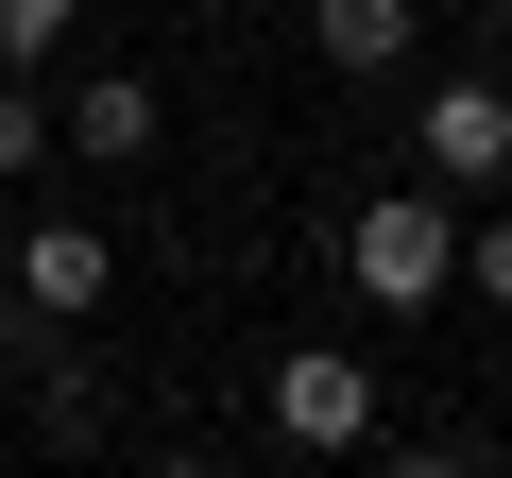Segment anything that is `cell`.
<instances>
[{
    "mask_svg": "<svg viewBox=\"0 0 512 478\" xmlns=\"http://www.w3.org/2000/svg\"><path fill=\"white\" fill-rule=\"evenodd\" d=\"M154 137H171V103H154L137 69H86V86L52 103V154H86V171H137Z\"/></svg>",
    "mask_w": 512,
    "mask_h": 478,
    "instance_id": "5",
    "label": "cell"
},
{
    "mask_svg": "<svg viewBox=\"0 0 512 478\" xmlns=\"http://www.w3.org/2000/svg\"><path fill=\"white\" fill-rule=\"evenodd\" d=\"M308 52H325L342 86H393V69L427 52V0H308Z\"/></svg>",
    "mask_w": 512,
    "mask_h": 478,
    "instance_id": "6",
    "label": "cell"
},
{
    "mask_svg": "<svg viewBox=\"0 0 512 478\" xmlns=\"http://www.w3.org/2000/svg\"><path fill=\"white\" fill-rule=\"evenodd\" d=\"M0 257H18V308H35V325H103V308H120V239H103V222H18Z\"/></svg>",
    "mask_w": 512,
    "mask_h": 478,
    "instance_id": "4",
    "label": "cell"
},
{
    "mask_svg": "<svg viewBox=\"0 0 512 478\" xmlns=\"http://www.w3.org/2000/svg\"><path fill=\"white\" fill-rule=\"evenodd\" d=\"M495 69H512V0H495Z\"/></svg>",
    "mask_w": 512,
    "mask_h": 478,
    "instance_id": "13",
    "label": "cell"
},
{
    "mask_svg": "<svg viewBox=\"0 0 512 478\" xmlns=\"http://www.w3.org/2000/svg\"><path fill=\"white\" fill-rule=\"evenodd\" d=\"M342 274H359V308H376V325L444 308V291H461V205H444V188H376V205L342 222Z\"/></svg>",
    "mask_w": 512,
    "mask_h": 478,
    "instance_id": "1",
    "label": "cell"
},
{
    "mask_svg": "<svg viewBox=\"0 0 512 478\" xmlns=\"http://www.w3.org/2000/svg\"><path fill=\"white\" fill-rule=\"evenodd\" d=\"M103 410H120V376H86V359L35 376V427H52V444H103Z\"/></svg>",
    "mask_w": 512,
    "mask_h": 478,
    "instance_id": "7",
    "label": "cell"
},
{
    "mask_svg": "<svg viewBox=\"0 0 512 478\" xmlns=\"http://www.w3.org/2000/svg\"><path fill=\"white\" fill-rule=\"evenodd\" d=\"M376 478H495L478 444H376Z\"/></svg>",
    "mask_w": 512,
    "mask_h": 478,
    "instance_id": "11",
    "label": "cell"
},
{
    "mask_svg": "<svg viewBox=\"0 0 512 478\" xmlns=\"http://www.w3.org/2000/svg\"><path fill=\"white\" fill-rule=\"evenodd\" d=\"M274 444H308V461H359L376 444V359L359 342H274Z\"/></svg>",
    "mask_w": 512,
    "mask_h": 478,
    "instance_id": "2",
    "label": "cell"
},
{
    "mask_svg": "<svg viewBox=\"0 0 512 478\" xmlns=\"http://www.w3.org/2000/svg\"><path fill=\"white\" fill-rule=\"evenodd\" d=\"M52 171V103H35V69H0V188H35Z\"/></svg>",
    "mask_w": 512,
    "mask_h": 478,
    "instance_id": "8",
    "label": "cell"
},
{
    "mask_svg": "<svg viewBox=\"0 0 512 478\" xmlns=\"http://www.w3.org/2000/svg\"><path fill=\"white\" fill-rule=\"evenodd\" d=\"M137 478H239V461H205V444H154V461H137Z\"/></svg>",
    "mask_w": 512,
    "mask_h": 478,
    "instance_id": "12",
    "label": "cell"
},
{
    "mask_svg": "<svg viewBox=\"0 0 512 478\" xmlns=\"http://www.w3.org/2000/svg\"><path fill=\"white\" fill-rule=\"evenodd\" d=\"M69 18H86V0H0V69H52V52H69Z\"/></svg>",
    "mask_w": 512,
    "mask_h": 478,
    "instance_id": "10",
    "label": "cell"
},
{
    "mask_svg": "<svg viewBox=\"0 0 512 478\" xmlns=\"http://www.w3.org/2000/svg\"><path fill=\"white\" fill-rule=\"evenodd\" d=\"M410 154H427L444 205H495V188H512V69H478V86H410Z\"/></svg>",
    "mask_w": 512,
    "mask_h": 478,
    "instance_id": "3",
    "label": "cell"
},
{
    "mask_svg": "<svg viewBox=\"0 0 512 478\" xmlns=\"http://www.w3.org/2000/svg\"><path fill=\"white\" fill-rule=\"evenodd\" d=\"M461 291L512 308V205H461Z\"/></svg>",
    "mask_w": 512,
    "mask_h": 478,
    "instance_id": "9",
    "label": "cell"
}]
</instances>
